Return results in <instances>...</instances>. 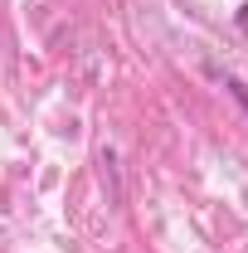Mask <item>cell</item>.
Listing matches in <instances>:
<instances>
[{
  "label": "cell",
  "mask_w": 248,
  "mask_h": 253,
  "mask_svg": "<svg viewBox=\"0 0 248 253\" xmlns=\"http://www.w3.org/2000/svg\"><path fill=\"white\" fill-rule=\"evenodd\" d=\"M224 88H229V93L239 97V107H244V112H248V83H244V78H229Z\"/></svg>",
  "instance_id": "obj_1"
},
{
  "label": "cell",
  "mask_w": 248,
  "mask_h": 253,
  "mask_svg": "<svg viewBox=\"0 0 248 253\" xmlns=\"http://www.w3.org/2000/svg\"><path fill=\"white\" fill-rule=\"evenodd\" d=\"M239 30L248 34V5H244V10H239Z\"/></svg>",
  "instance_id": "obj_2"
}]
</instances>
